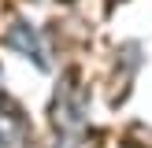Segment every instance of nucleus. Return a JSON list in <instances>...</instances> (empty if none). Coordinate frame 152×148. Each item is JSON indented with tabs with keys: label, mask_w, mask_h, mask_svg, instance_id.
Here are the masks:
<instances>
[{
	"label": "nucleus",
	"mask_w": 152,
	"mask_h": 148,
	"mask_svg": "<svg viewBox=\"0 0 152 148\" xmlns=\"http://www.w3.org/2000/svg\"><path fill=\"white\" fill-rule=\"evenodd\" d=\"M11 144H19V133H11V118L0 115V148H11Z\"/></svg>",
	"instance_id": "1"
},
{
	"label": "nucleus",
	"mask_w": 152,
	"mask_h": 148,
	"mask_svg": "<svg viewBox=\"0 0 152 148\" xmlns=\"http://www.w3.org/2000/svg\"><path fill=\"white\" fill-rule=\"evenodd\" d=\"M63 148H71V144H63Z\"/></svg>",
	"instance_id": "2"
}]
</instances>
